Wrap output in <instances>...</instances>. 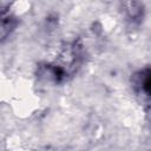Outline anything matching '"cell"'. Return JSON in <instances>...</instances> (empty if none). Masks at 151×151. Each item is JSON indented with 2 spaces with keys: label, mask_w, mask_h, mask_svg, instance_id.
<instances>
[{
  "label": "cell",
  "mask_w": 151,
  "mask_h": 151,
  "mask_svg": "<svg viewBox=\"0 0 151 151\" xmlns=\"http://www.w3.org/2000/svg\"><path fill=\"white\" fill-rule=\"evenodd\" d=\"M127 15L132 20H139L143 14V5L139 2H127Z\"/></svg>",
  "instance_id": "1"
},
{
  "label": "cell",
  "mask_w": 151,
  "mask_h": 151,
  "mask_svg": "<svg viewBox=\"0 0 151 151\" xmlns=\"http://www.w3.org/2000/svg\"><path fill=\"white\" fill-rule=\"evenodd\" d=\"M17 21L13 17H5L2 15V22H1V38L5 39L7 37V34H9V32L14 28Z\"/></svg>",
  "instance_id": "2"
},
{
  "label": "cell",
  "mask_w": 151,
  "mask_h": 151,
  "mask_svg": "<svg viewBox=\"0 0 151 151\" xmlns=\"http://www.w3.org/2000/svg\"><path fill=\"white\" fill-rule=\"evenodd\" d=\"M140 86L146 96L151 97V70H147L143 73L140 78Z\"/></svg>",
  "instance_id": "3"
}]
</instances>
